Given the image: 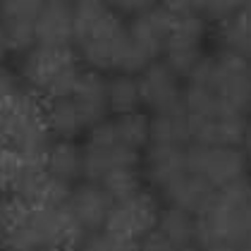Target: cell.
<instances>
[{"mask_svg":"<svg viewBox=\"0 0 251 251\" xmlns=\"http://www.w3.org/2000/svg\"><path fill=\"white\" fill-rule=\"evenodd\" d=\"M75 43L79 55L94 70H115L127 29L120 15L103 0L75 2Z\"/></svg>","mask_w":251,"mask_h":251,"instance_id":"cell-1","label":"cell"},{"mask_svg":"<svg viewBox=\"0 0 251 251\" xmlns=\"http://www.w3.org/2000/svg\"><path fill=\"white\" fill-rule=\"evenodd\" d=\"M26 84L46 98H67L77 86L81 70L70 46H34L22 65Z\"/></svg>","mask_w":251,"mask_h":251,"instance_id":"cell-2","label":"cell"},{"mask_svg":"<svg viewBox=\"0 0 251 251\" xmlns=\"http://www.w3.org/2000/svg\"><path fill=\"white\" fill-rule=\"evenodd\" d=\"M249 158L239 146H203L187 149V173L206 179L213 189H223L239 179H247Z\"/></svg>","mask_w":251,"mask_h":251,"instance_id":"cell-3","label":"cell"},{"mask_svg":"<svg viewBox=\"0 0 251 251\" xmlns=\"http://www.w3.org/2000/svg\"><path fill=\"white\" fill-rule=\"evenodd\" d=\"M84 158V175L91 182H100L108 173L117 168H136L139 155L136 151L127 149L115 134L113 122H98L91 132L89 144L81 149Z\"/></svg>","mask_w":251,"mask_h":251,"instance_id":"cell-4","label":"cell"},{"mask_svg":"<svg viewBox=\"0 0 251 251\" xmlns=\"http://www.w3.org/2000/svg\"><path fill=\"white\" fill-rule=\"evenodd\" d=\"M211 84L225 108L239 115L251 108V67L247 60L227 50L220 58L211 60Z\"/></svg>","mask_w":251,"mask_h":251,"instance_id":"cell-5","label":"cell"},{"mask_svg":"<svg viewBox=\"0 0 251 251\" xmlns=\"http://www.w3.org/2000/svg\"><path fill=\"white\" fill-rule=\"evenodd\" d=\"M158 215L160 211H158L153 196L146 192H136L134 196L115 201L110 206V213L105 218V232H113L122 239L136 242L155 230Z\"/></svg>","mask_w":251,"mask_h":251,"instance_id":"cell-6","label":"cell"},{"mask_svg":"<svg viewBox=\"0 0 251 251\" xmlns=\"http://www.w3.org/2000/svg\"><path fill=\"white\" fill-rule=\"evenodd\" d=\"M206 36V22L199 15H182L175 17V24L170 29V36L165 43L168 67L175 75L189 77L194 67L201 62V41Z\"/></svg>","mask_w":251,"mask_h":251,"instance_id":"cell-7","label":"cell"},{"mask_svg":"<svg viewBox=\"0 0 251 251\" xmlns=\"http://www.w3.org/2000/svg\"><path fill=\"white\" fill-rule=\"evenodd\" d=\"M173 24L175 15H170L163 5H153L151 10L136 15L132 20L129 29H127V36L134 43L136 50L151 62L165 50V43H168Z\"/></svg>","mask_w":251,"mask_h":251,"instance_id":"cell-8","label":"cell"},{"mask_svg":"<svg viewBox=\"0 0 251 251\" xmlns=\"http://www.w3.org/2000/svg\"><path fill=\"white\" fill-rule=\"evenodd\" d=\"M139 89H141V103L153 108L155 113H170V110L184 108L177 75L165 62L146 65L139 77Z\"/></svg>","mask_w":251,"mask_h":251,"instance_id":"cell-9","label":"cell"},{"mask_svg":"<svg viewBox=\"0 0 251 251\" xmlns=\"http://www.w3.org/2000/svg\"><path fill=\"white\" fill-rule=\"evenodd\" d=\"M75 39V5L46 0L36 17V46H70Z\"/></svg>","mask_w":251,"mask_h":251,"instance_id":"cell-10","label":"cell"},{"mask_svg":"<svg viewBox=\"0 0 251 251\" xmlns=\"http://www.w3.org/2000/svg\"><path fill=\"white\" fill-rule=\"evenodd\" d=\"M110 206H113V199L96 182L77 187L67 199V208L72 211V215L86 232H96L105 227V218L110 213Z\"/></svg>","mask_w":251,"mask_h":251,"instance_id":"cell-11","label":"cell"},{"mask_svg":"<svg viewBox=\"0 0 251 251\" xmlns=\"http://www.w3.org/2000/svg\"><path fill=\"white\" fill-rule=\"evenodd\" d=\"M70 98L75 100L86 127H96L98 122H103L105 113L110 110V105H108V81H103L94 72H86V75L79 77Z\"/></svg>","mask_w":251,"mask_h":251,"instance_id":"cell-12","label":"cell"},{"mask_svg":"<svg viewBox=\"0 0 251 251\" xmlns=\"http://www.w3.org/2000/svg\"><path fill=\"white\" fill-rule=\"evenodd\" d=\"M165 199L170 201L173 208H179L184 213H203L208 208V203L215 196V189L206 179L196 177L192 173H184L182 177H177L173 184L165 189Z\"/></svg>","mask_w":251,"mask_h":251,"instance_id":"cell-13","label":"cell"},{"mask_svg":"<svg viewBox=\"0 0 251 251\" xmlns=\"http://www.w3.org/2000/svg\"><path fill=\"white\" fill-rule=\"evenodd\" d=\"M146 170H149V179L160 192H165L177 177H182L187 173V149L184 146L151 144Z\"/></svg>","mask_w":251,"mask_h":251,"instance_id":"cell-14","label":"cell"},{"mask_svg":"<svg viewBox=\"0 0 251 251\" xmlns=\"http://www.w3.org/2000/svg\"><path fill=\"white\" fill-rule=\"evenodd\" d=\"M43 170L55 177L60 182L70 184L77 177L84 175V158H81V149L77 144H72L70 139H60L55 144L48 146L46 151V160H43Z\"/></svg>","mask_w":251,"mask_h":251,"instance_id":"cell-15","label":"cell"},{"mask_svg":"<svg viewBox=\"0 0 251 251\" xmlns=\"http://www.w3.org/2000/svg\"><path fill=\"white\" fill-rule=\"evenodd\" d=\"M220 41H223L227 53L249 62L251 60V7H244V10L234 12L232 17H227L223 22Z\"/></svg>","mask_w":251,"mask_h":251,"instance_id":"cell-16","label":"cell"},{"mask_svg":"<svg viewBox=\"0 0 251 251\" xmlns=\"http://www.w3.org/2000/svg\"><path fill=\"white\" fill-rule=\"evenodd\" d=\"M43 117H46V125H48L50 134H58V136H62V139H70V136L79 134V132L86 127L81 115H79L77 105H75V100L70 96L53 98V100L48 103Z\"/></svg>","mask_w":251,"mask_h":251,"instance_id":"cell-17","label":"cell"},{"mask_svg":"<svg viewBox=\"0 0 251 251\" xmlns=\"http://www.w3.org/2000/svg\"><path fill=\"white\" fill-rule=\"evenodd\" d=\"M155 232H160L175 249H184V247H192L194 237H196V223L192 220L189 213L170 206L168 211L158 215Z\"/></svg>","mask_w":251,"mask_h":251,"instance_id":"cell-18","label":"cell"},{"mask_svg":"<svg viewBox=\"0 0 251 251\" xmlns=\"http://www.w3.org/2000/svg\"><path fill=\"white\" fill-rule=\"evenodd\" d=\"M139 103H141V89L134 75H120L113 81H108V105L117 115L134 113Z\"/></svg>","mask_w":251,"mask_h":251,"instance_id":"cell-19","label":"cell"},{"mask_svg":"<svg viewBox=\"0 0 251 251\" xmlns=\"http://www.w3.org/2000/svg\"><path fill=\"white\" fill-rule=\"evenodd\" d=\"M113 127H115L117 139L132 151H139L141 146L151 141V120L136 110L113 120Z\"/></svg>","mask_w":251,"mask_h":251,"instance_id":"cell-20","label":"cell"},{"mask_svg":"<svg viewBox=\"0 0 251 251\" xmlns=\"http://www.w3.org/2000/svg\"><path fill=\"white\" fill-rule=\"evenodd\" d=\"M100 187L105 189V194L113 199V201H122V199H129L134 196L139 189V175L136 168H117L113 173H108L100 179Z\"/></svg>","mask_w":251,"mask_h":251,"instance_id":"cell-21","label":"cell"},{"mask_svg":"<svg viewBox=\"0 0 251 251\" xmlns=\"http://www.w3.org/2000/svg\"><path fill=\"white\" fill-rule=\"evenodd\" d=\"M79 251H136V244L117 237L113 232H100V234L84 237V242L79 244Z\"/></svg>","mask_w":251,"mask_h":251,"instance_id":"cell-22","label":"cell"},{"mask_svg":"<svg viewBox=\"0 0 251 251\" xmlns=\"http://www.w3.org/2000/svg\"><path fill=\"white\" fill-rule=\"evenodd\" d=\"M115 12H125V15H141L146 10H151L155 5V0H105Z\"/></svg>","mask_w":251,"mask_h":251,"instance_id":"cell-23","label":"cell"},{"mask_svg":"<svg viewBox=\"0 0 251 251\" xmlns=\"http://www.w3.org/2000/svg\"><path fill=\"white\" fill-rule=\"evenodd\" d=\"M136 251H177V249H175L173 244H170L160 232L153 230V232H149V234L141 239V247H139Z\"/></svg>","mask_w":251,"mask_h":251,"instance_id":"cell-24","label":"cell"},{"mask_svg":"<svg viewBox=\"0 0 251 251\" xmlns=\"http://www.w3.org/2000/svg\"><path fill=\"white\" fill-rule=\"evenodd\" d=\"M242 144H244V155L251 160V125L247 127V134H244V141H242Z\"/></svg>","mask_w":251,"mask_h":251,"instance_id":"cell-25","label":"cell"},{"mask_svg":"<svg viewBox=\"0 0 251 251\" xmlns=\"http://www.w3.org/2000/svg\"><path fill=\"white\" fill-rule=\"evenodd\" d=\"M7 50H10V48H7V41H5V34H2V29H0V60L5 58Z\"/></svg>","mask_w":251,"mask_h":251,"instance_id":"cell-26","label":"cell"},{"mask_svg":"<svg viewBox=\"0 0 251 251\" xmlns=\"http://www.w3.org/2000/svg\"><path fill=\"white\" fill-rule=\"evenodd\" d=\"M234 251H251V234H249V237H247V239H244V242H242V244H239V247H237Z\"/></svg>","mask_w":251,"mask_h":251,"instance_id":"cell-27","label":"cell"},{"mask_svg":"<svg viewBox=\"0 0 251 251\" xmlns=\"http://www.w3.org/2000/svg\"><path fill=\"white\" fill-rule=\"evenodd\" d=\"M203 251H234L232 247H223V244H215V247H206Z\"/></svg>","mask_w":251,"mask_h":251,"instance_id":"cell-28","label":"cell"},{"mask_svg":"<svg viewBox=\"0 0 251 251\" xmlns=\"http://www.w3.org/2000/svg\"><path fill=\"white\" fill-rule=\"evenodd\" d=\"M237 5H239V10H244V7H251V0H237Z\"/></svg>","mask_w":251,"mask_h":251,"instance_id":"cell-29","label":"cell"},{"mask_svg":"<svg viewBox=\"0 0 251 251\" xmlns=\"http://www.w3.org/2000/svg\"><path fill=\"white\" fill-rule=\"evenodd\" d=\"M177 251H196L194 247H184V249H177Z\"/></svg>","mask_w":251,"mask_h":251,"instance_id":"cell-30","label":"cell"},{"mask_svg":"<svg viewBox=\"0 0 251 251\" xmlns=\"http://www.w3.org/2000/svg\"><path fill=\"white\" fill-rule=\"evenodd\" d=\"M0 244H2V220H0Z\"/></svg>","mask_w":251,"mask_h":251,"instance_id":"cell-31","label":"cell"},{"mask_svg":"<svg viewBox=\"0 0 251 251\" xmlns=\"http://www.w3.org/2000/svg\"><path fill=\"white\" fill-rule=\"evenodd\" d=\"M34 2H41V5H43V2H46V0H34Z\"/></svg>","mask_w":251,"mask_h":251,"instance_id":"cell-32","label":"cell"},{"mask_svg":"<svg viewBox=\"0 0 251 251\" xmlns=\"http://www.w3.org/2000/svg\"><path fill=\"white\" fill-rule=\"evenodd\" d=\"M70 2H84V0H70Z\"/></svg>","mask_w":251,"mask_h":251,"instance_id":"cell-33","label":"cell"},{"mask_svg":"<svg viewBox=\"0 0 251 251\" xmlns=\"http://www.w3.org/2000/svg\"><path fill=\"white\" fill-rule=\"evenodd\" d=\"M48 251H62V249H48Z\"/></svg>","mask_w":251,"mask_h":251,"instance_id":"cell-34","label":"cell"}]
</instances>
